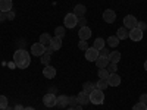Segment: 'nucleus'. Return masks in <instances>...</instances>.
<instances>
[{
  "label": "nucleus",
  "instance_id": "2eb2a0df",
  "mask_svg": "<svg viewBox=\"0 0 147 110\" xmlns=\"http://www.w3.org/2000/svg\"><path fill=\"white\" fill-rule=\"evenodd\" d=\"M77 100H78V104L85 106V104H88V103H90V95H88L87 93L81 91V93L77 95Z\"/></svg>",
  "mask_w": 147,
  "mask_h": 110
},
{
  "label": "nucleus",
  "instance_id": "9d476101",
  "mask_svg": "<svg viewBox=\"0 0 147 110\" xmlns=\"http://www.w3.org/2000/svg\"><path fill=\"white\" fill-rule=\"evenodd\" d=\"M43 75H44V78H47V79H53V78L56 76V68H53V66H50V65L44 66Z\"/></svg>",
  "mask_w": 147,
  "mask_h": 110
},
{
  "label": "nucleus",
  "instance_id": "c756f323",
  "mask_svg": "<svg viewBox=\"0 0 147 110\" xmlns=\"http://www.w3.org/2000/svg\"><path fill=\"white\" fill-rule=\"evenodd\" d=\"M132 110H147V104H144V103H136L132 106Z\"/></svg>",
  "mask_w": 147,
  "mask_h": 110
},
{
  "label": "nucleus",
  "instance_id": "423d86ee",
  "mask_svg": "<svg viewBox=\"0 0 147 110\" xmlns=\"http://www.w3.org/2000/svg\"><path fill=\"white\" fill-rule=\"evenodd\" d=\"M43 104L46 107H55L56 106V95L53 93H49L43 97Z\"/></svg>",
  "mask_w": 147,
  "mask_h": 110
},
{
  "label": "nucleus",
  "instance_id": "aec40b11",
  "mask_svg": "<svg viewBox=\"0 0 147 110\" xmlns=\"http://www.w3.org/2000/svg\"><path fill=\"white\" fill-rule=\"evenodd\" d=\"M97 87H96V82H91V81H87V82H84L82 84V90H84V93H87V94H90L91 91H94Z\"/></svg>",
  "mask_w": 147,
  "mask_h": 110
},
{
  "label": "nucleus",
  "instance_id": "39448f33",
  "mask_svg": "<svg viewBox=\"0 0 147 110\" xmlns=\"http://www.w3.org/2000/svg\"><path fill=\"white\" fill-rule=\"evenodd\" d=\"M46 53V47L41 44V43H35V44H32L31 46V54L32 56H37V57H41L43 54Z\"/></svg>",
  "mask_w": 147,
  "mask_h": 110
},
{
  "label": "nucleus",
  "instance_id": "ddd939ff",
  "mask_svg": "<svg viewBox=\"0 0 147 110\" xmlns=\"http://www.w3.org/2000/svg\"><path fill=\"white\" fill-rule=\"evenodd\" d=\"M91 30L88 28V27H82V28H80V31H78V35H80V40H85L87 41L90 37H91Z\"/></svg>",
  "mask_w": 147,
  "mask_h": 110
},
{
  "label": "nucleus",
  "instance_id": "f3484780",
  "mask_svg": "<svg viewBox=\"0 0 147 110\" xmlns=\"http://www.w3.org/2000/svg\"><path fill=\"white\" fill-rule=\"evenodd\" d=\"M52 38H53V37H52L50 34L43 32V34L40 35V43H41L44 47H49V46H50V43H52Z\"/></svg>",
  "mask_w": 147,
  "mask_h": 110
},
{
  "label": "nucleus",
  "instance_id": "f03ea898",
  "mask_svg": "<svg viewBox=\"0 0 147 110\" xmlns=\"http://www.w3.org/2000/svg\"><path fill=\"white\" fill-rule=\"evenodd\" d=\"M90 103H93V104H96V106H99V104H103V101H105V93L102 91V90H94V91H91L90 94Z\"/></svg>",
  "mask_w": 147,
  "mask_h": 110
},
{
  "label": "nucleus",
  "instance_id": "c85d7f7f",
  "mask_svg": "<svg viewBox=\"0 0 147 110\" xmlns=\"http://www.w3.org/2000/svg\"><path fill=\"white\" fill-rule=\"evenodd\" d=\"M7 106H9L7 97H6V95H0V110H5Z\"/></svg>",
  "mask_w": 147,
  "mask_h": 110
},
{
  "label": "nucleus",
  "instance_id": "2f4dec72",
  "mask_svg": "<svg viewBox=\"0 0 147 110\" xmlns=\"http://www.w3.org/2000/svg\"><path fill=\"white\" fill-rule=\"evenodd\" d=\"M78 48H80V50H87V48H88V43L85 41V40H80Z\"/></svg>",
  "mask_w": 147,
  "mask_h": 110
},
{
  "label": "nucleus",
  "instance_id": "412c9836",
  "mask_svg": "<svg viewBox=\"0 0 147 110\" xmlns=\"http://www.w3.org/2000/svg\"><path fill=\"white\" fill-rule=\"evenodd\" d=\"M50 47L55 50H60L62 48V38H59V37H53L52 38V43H50Z\"/></svg>",
  "mask_w": 147,
  "mask_h": 110
},
{
  "label": "nucleus",
  "instance_id": "c03bdc74",
  "mask_svg": "<svg viewBox=\"0 0 147 110\" xmlns=\"http://www.w3.org/2000/svg\"><path fill=\"white\" fill-rule=\"evenodd\" d=\"M24 110H35V109H34V107H25Z\"/></svg>",
  "mask_w": 147,
  "mask_h": 110
},
{
  "label": "nucleus",
  "instance_id": "dca6fc26",
  "mask_svg": "<svg viewBox=\"0 0 147 110\" xmlns=\"http://www.w3.org/2000/svg\"><path fill=\"white\" fill-rule=\"evenodd\" d=\"M85 12H87V7H85L84 5H77L75 7H74V15H75L77 18L85 16Z\"/></svg>",
  "mask_w": 147,
  "mask_h": 110
},
{
  "label": "nucleus",
  "instance_id": "20e7f679",
  "mask_svg": "<svg viewBox=\"0 0 147 110\" xmlns=\"http://www.w3.org/2000/svg\"><path fill=\"white\" fill-rule=\"evenodd\" d=\"M137 23H138V21H137V18L134 16V15H127V16L124 18V27H125L127 30L137 28Z\"/></svg>",
  "mask_w": 147,
  "mask_h": 110
},
{
  "label": "nucleus",
  "instance_id": "6ab92c4d",
  "mask_svg": "<svg viewBox=\"0 0 147 110\" xmlns=\"http://www.w3.org/2000/svg\"><path fill=\"white\" fill-rule=\"evenodd\" d=\"M110 62H109V57H103V56H99L97 57V60H96V65H97V68H107V65H109Z\"/></svg>",
  "mask_w": 147,
  "mask_h": 110
},
{
  "label": "nucleus",
  "instance_id": "bb28decb",
  "mask_svg": "<svg viewBox=\"0 0 147 110\" xmlns=\"http://www.w3.org/2000/svg\"><path fill=\"white\" fill-rule=\"evenodd\" d=\"M109 75H110V73H109V70H107L106 68H102V69H99V78H100V79H106V81H107Z\"/></svg>",
  "mask_w": 147,
  "mask_h": 110
},
{
  "label": "nucleus",
  "instance_id": "1a4fd4ad",
  "mask_svg": "<svg viewBox=\"0 0 147 110\" xmlns=\"http://www.w3.org/2000/svg\"><path fill=\"white\" fill-rule=\"evenodd\" d=\"M128 38H131L132 41H141V40H143V31H140L138 28H134V30H129V34H128Z\"/></svg>",
  "mask_w": 147,
  "mask_h": 110
},
{
  "label": "nucleus",
  "instance_id": "4be33fe9",
  "mask_svg": "<svg viewBox=\"0 0 147 110\" xmlns=\"http://www.w3.org/2000/svg\"><path fill=\"white\" fill-rule=\"evenodd\" d=\"M109 62H112V63H119V60H121V53L113 50L112 53H109Z\"/></svg>",
  "mask_w": 147,
  "mask_h": 110
},
{
  "label": "nucleus",
  "instance_id": "f704fd0d",
  "mask_svg": "<svg viewBox=\"0 0 147 110\" xmlns=\"http://www.w3.org/2000/svg\"><path fill=\"white\" fill-rule=\"evenodd\" d=\"M6 19L7 21H12V19H15V12L13 10H9V12H6Z\"/></svg>",
  "mask_w": 147,
  "mask_h": 110
},
{
  "label": "nucleus",
  "instance_id": "0eeeda50",
  "mask_svg": "<svg viewBox=\"0 0 147 110\" xmlns=\"http://www.w3.org/2000/svg\"><path fill=\"white\" fill-rule=\"evenodd\" d=\"M97 57H99V50H96L94 47H88L87 50H85V59H87L88 62H96Z\"/></svg>",
  "mask_w": 147,
  "mask_h": 110
},
{
  "label": "nucleus",
  "instance_id": "ea45409f",
  "mask_svg": "<svg viewBox=\"0 0 147 110\" xmlns=\"http://www.w3.org/2000/svg\"><path fill=\"white\" fill-rule=\"evenodd\" d=\"M46 53H50V54H52V53H53V48H52L50 46H49V47H46Z\"/></svg>",
  "mask_w": 147,
  "mask_h": 110
},
{
  "label": "nucleus",
  "instance_id": "72a5a7b5",
  "mask_svg": "<svg viewBox=\"0 0 147 110\" xmlns=\"http://www.w3.org/2000/svg\"><path fill=\"white\" fill-rule=\"evenodd\" d=\"M77 25L80 27V28H82V27H87V19H85L84 16L82 18H78V23Z\"/></svg>",
  "mask_w": 147,
  "mask_h": 110
},
{
  "label": "nucleus",
  "instance_id": "393cba45",
  "mask_svg": "<svg viewBox=\"0 0 147 110\" xmlns=\"http://www.w3.org/2000/svg\"><path fill=\"white\" fill-rule=\"evenodd\" d=\"M96 87H97V90L105 91V90L109 87V84H107V81H106V79H99V81L96 82Z\"/></svg>",
  "mask_w": 147,
  "mask_h": 110
},
{
  "label": "nucleus",
  "instance_id": "f8f14e48",
  "mask_svg": "<svg viewBox=\"0 0 147 110\" xmlns=\"http://www.w3.org/2000/svg\"><path fill=\"white\" fill-rule=\"evenodd\" d=\"M107 84L110 87H118V85H121V76L118 73H110L107 78Z\"/></svg>",
  "mask_w": 147,
  "mask_h": 110
},
{
  "label": "nucleus",
  "instance_id": "a211bd4d",
  "mask_svg": "<svg viewBox=\"0 0 147 110\" xmlns=\"http://www.w3.org/2000/svg\"><path fill=\"white\" fill-rule=\"evenodd\" d=\"M128 34H129V30H127L125 27H119L118 31H116V37L119 40H125L128 38Z\"/></svg>",
  "mask_w": 147,
  "mask_h": 110
},
{
  "label": "nucleus",
  "instance_id": "7c9ffc66",
  "mask_svg": "<svg viewBox=\"0 0 147 110\" xmlns=\"http://www.w3.org/2000/svg\"><path fill=\"white\" fill-rule=\"evenodd\" d=\"M107 70H109V73H116V70H118V63H112V62H110V63L107 65Z\"/></svg>",
  "mask_w": 147,
  "mask_h": 110
},
{
  "label": "nucleus",
  "instance_id": "58836bf2",
  "mask_svg": "<svg viewBox=\"0 0 147 110\" xmlns=\"http://www.w3.org/2000/svg\"><path fill=\"white\" fill-rule=\"evenodd\" d=\"M3 21H6V15L3 12H0V22H3Z\"/></svg>",
  "mask_w": 147,
  "mask_h": 110
},
{
  "label": "nucleus",
  "instance_id": "a18cd8bd",
  "mask_svg": "<svg viewBox=\"0 0 147 110\" xmlns=\"http://www.w3.org/2000/svg\"><path fill=\"white\" fill-rule=\"evenodd\" d=\"M144 69L147 70V60H146V62H144Z\"/></svg>",
  "mask_w": 147,
  "mask_h": 110
},
{
  "label": "nucleus",
  "instance_id": "5701e85b",
  "mask_svg": "<svg viewBox=\"0 0 147 110\" xmlns=\"http://www.w3.org/2000/svg\"><path fill=\"white\" fill-rule=\"evenodd\" d=\"M93 47L96 48V50H102V48H105V47H106V41L102 38V37H99V38H96V40H94Z\"/></svg>",
  "mask_w": 147,
  "mask_h": 110
},
{
  "label": "nucleus",
  "instance_id": "79ce46f5",
  "mask_svg": "<svg viewBox=\"0 0 147 110\" xmlns=\"http://www.w3.org/2000/svg\"><path fill=\"white\" fill-rule=\"evenodd\" d=\"M75 110H82V106H81V104H77V106H75Z\"/></svg>",
  "mask_w": 147,
  "mask_h": 110
},
{
  "label": "nucleus",
  "instance_id": "cd10ccee",
  "mask_svg": "<svg viewBox=\"0 0 147 110\" xmlns=\"http://www.w3.org/2000/svg\"><path fill=\"white\" fill-rule=\"evenodd\" d=\"M55 37L63 38V37H65V27H56V30H55Z\"/></svg>",
  "mask_w": 147,
  "mask_h": 110
},
{
  "label": "nucleus",
  "instance_id": "e433bc0d",
  "mask_svg": "<svg viewBox=\"0 0 147 110\" xmlns=\"http://www.w3.org/2000/svg\"><path fill=\"white\" fill-rule=\"evenodd\" d=\"M99 56H103V57H107L109 56V50L105 47V48H102V50H99Z\"/></svg>",
  "mask_w": 147,
  "mask_h": 110
},
{
  "label": "nucleus",
  "instance_id": "49530a36",
  "mask_svg": "<svg viewBox=\"0 0 147 110\" xmlns=\"http://www.w3.org/2000/svg\"><path fill=\"white\" fill-rule=\"evenodd\" d=\"M66 110H75V109H74V107H68Z\"/></svg>",
  "mask_w": 147,
  "mask_h": 110
},
{
  "label": "nucleus",
  "instance_id": "4c0bfd02",
  "mask_svg": "<svg viewBox=\"0 0 147 110\" xmlns=\"http://www.w3.org/2000/svg\"><path fill=\"white\" fill-rule=\"evenodd\" d=\"M140 103L147 104V94H141V95H140Z\"/></svg>",
  "mask_w": 147,
  "mask_h": 110
},
{
  "label": "nucleus",
  "instance_id": "37998d69",
  "mask_svg": "<svg viewBox=\"0 0 147 110\" xmlns=\"http://www.w3.org/2000/svg\"><path fill=\"white\" fill-rule=\"evenodd\" d=\"M5 110H15V107H9V106H7V107H6Z\"/></svg>",
  "mask_w": 147,
  "mask_h": 110
},
{
  "label": "nucleus",
  "instance_id": "9b49d317",
  "mask_svg": "<svg viewBox=\"0 0 147 110\" xmlns=\"http://www.w3.org/2000/svg\"><path fill=\"white\" fill-rule=\"evenodd\" d=\"M56 106L57 107H60V109H65V107H68L69 106V97H66V95H59V97H56Z\"/></svg>",
  "mask_w": 147,
  "mask_h": 110
},
{
  "label": "nucleus",
  "instance_id": "a19ab883",
  "mask_svg": "<svg viewBox=\"0 0 147 110\" xmlns=\"http://www.w3.org/2000/svg\"><path fill=\"white\" fill-rule=\"evenodd\" d=\"M24 109H25V107L21 106V104H16V106H15V110H24Z\"/></svg>",
  "mask_w": 147,
  "mask_h": 110
},
{
  "label": "nucleus",
  "instance_id": "f257e3e1",
  "mask_svg": "<svg viewBox=\"0 0 147 110\" xmlns=\"http://www.w3.org/2000/svg\"><path fill=\"white\" fill-rule=\"evenodd\" d=\"M13 62L19 69H27L31 63V56L27 50L19 48V50H16L15 54H13Z\"/></svg>",
  "mask_w": 147,
  "mask_h": 110
},
{
  "label": "nucleus",
  "instance_id": "4468645a",
  "mask_svg": "<svg viewBox=\"0 0 147 110\" xmlns=\"http://www.w3.org/2000/svg\"><path fill=\"white\" fill-rule=\"evenodd\" d=\"M12 6H13L12 0H0V12H3V13L12 10Z\"/></svg>",
  "mask_w": 147,
  "mask_h": 110
},
{
  "label": "nucleus",
  "instance_id": "7ed1b4c3",
  "mask_svg": "<svg viewBox=\"0 0 147 110\" xmlns=\"http://www.w3.org/2000/svg\"><path fill=\"white\" fill-rule=\"evenodd\" d=\"M77 23H78V18L74 15V12H72V13H68V15L65 16V19H63L65 28H75Z\"/></svg>",
  "mask_w": 147,
  "mask_h": 110
},
{
  "label": "nucleus",
  "instance_id": "a878e982",
  "mask_svg": "<svg viewBox=\"0 0 147 110\" xmlns=\"http://www.w3.org/2000/svg\"><path fill=\"white\" fill-rule=\"evenodd\" d=\"M50 59H52V54H50V53H44V54L40 57V62H41L44 66H47L49 63H50Z\"/></svg>",
  "mask_w": 147,
  "mask_h": 110
},
{
  "label": "nucleus",
  "instance_id": "6e6552de",
  "mask_svg": "<svg viewBox=\"0 0 147 110\" xmlns=\"http://www.w3.org/2000/svg\"><path fill=\"white\" fill-rule=\"evenodd\" d=\"M115 19H116L115 10H112V9H106V10L103 12V21H105V22H107V23H113Z\"/></svg>",
  "mask_w": 147,
  "mask_h": 110
},
{
  "label": "nucleus",
  "instance_id": "c9c22d12",
  "mask_svg": "<svg viewBox=\"0 0 147 110\" xmlns=\"http://www.w3.org/2000/svg\"><path fill=\"white\" fill-rule=\"evenodd\" d=\"M137 28H138L140 31H143V32H144V31L147 30V23H146V22H140V21H138V23H137Z\"/></svg>",
  "mask_w": 147,
  "mask_h": 110
},
{
  "label": "nucleus",
  "instance_id": "b1692460",
  "mask_svg": "<svg viewBox=\"0 0 147 110\" xmlns=\"http://www.w3.org/2000/svg\"><path fill=\"white\" fill-rule=\"evenodd\" d=\"M106 43H107L110 47H113V48H115V47H118V46H119V38H118L116 35H113V37H109Z\"/></svg>",
  "mask_w": 147,
  "mask_h": 110
},
{
  "label": "nucleus",
  "instance_id": "473e14b6",
  "mask_svg": "<svg viewBox=\"0 0 147 110\" xmlns=\"http://www.w3.org/2000/svg\"><path fill=\"white\" fill-rule=\"evenodd\" d=\"M78 104V100H77V95H72L69 97V107H74L75 109V106Z\"/></svg>",
  "mask_w": 147,
  "mask_h": 110
}]
</instances>
